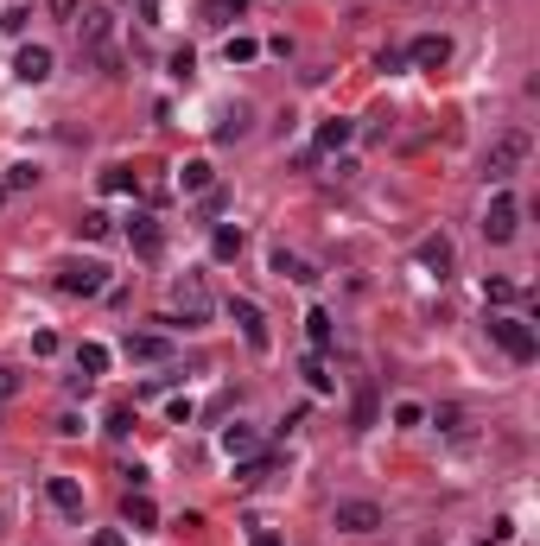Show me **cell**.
<instances>
[{
	"label": "cell",
	"instance_id": "cell-1",
	"mask_svg": "<svg viewBox=\"0 0 540 546\" xmlns=\"http://www.w3.org/2000/svg\"><path fill=\"white\" fill-rule=\"evenodd\" d=\"M77 38H83V51L102 64V77H115V71H121V57H115V45H108V38H115V13H108V7L77 13Z\"/></svg>",
	"mask_w": 540,
	"mask_h": 546
},
{
	"label": "cell",
	"instance_id": "cell-2",
	"mask_svg": "<svg viewBox=\"0 0 540 546\" xmlns=\"http://www.w3.org/2000/svg\"><path fill=\"white\" fill-rule=\"evenodd\" d=\"M57 286L71 293V299H96V293H108V267L102 260H64L57 267Z\"/></svg>",
	"mask_w": 540,
	"mask_h": 546
},
{
	"label": "cell",
	"instance_id": "cell-3",
	"mask_svg": "<svg viewBox=\"0 0 540 546\" xmlns=\"http://www.w3.org/2000/svg\"><path fill=\"white\" fill-rule=\"evenodd\" d=\"M521 159H527V133H521V127L496 133V147H490V184H509V178L521 172Z\"/></svg>",
	"mask_w": 540,
	"mask_h": 546
},
{
	"label": "cell",
	"instance_id": "cell-4",
	"mask_svg": "<svg viewBox=\"0 0 540 546\" xmlns=\"http://www.w3.org/2000/svg\"><path fill=\"white\" fill-rule=\"evenodd\" d=\"M490 337H496V350L509 363H534V330L521 318H490Z\"/></svg>",
	"mask_w": 540,
	"mask_h": 546
},
{
	"label": "cell",
	"instance_id": "cell-5",
	"mask_svg": "<svg viewBox=\"0 0 540 546\" xmlns=\"http://www.w3.org/2000/svg\"><path fill=\"white\" fill-rule=\"evenodd\" d=\"M515 229H521V203H515L509 191H496V197H490V210H484V235L502 248V242H515Z\"/></svg>",
	"mask_w": 540,
	"mask_h": 546
},
{
	"label": "cell",
	"instance_id": "cell-6",
	"mask_svg": "<svg viewBox=\"0 0 540 546\" xmlns=\"http://www.w3.org/2000/svg\"><path fill=\"white\" fill-rule=\"evenodd\" d=\"M172 305L184 311V324H204V318H210V293H204V280H197V273H184V280L172 286Z\"/></svg>",
	"mask_w": 540,
	"mask_h": 546
},
{
	"label": "cell",
	"instance_id": "cell-7",
	"mask_svg": "<svg viewBox=\"0 0 540 546\" xmlns=\"http://www.w3.org/2000/svg\"><path fill=\"white\" fill-rule=\"evenodd\" d=\"M51 64H57V57H51V45H20L13 77H20V83H45V77H51Z\"/></svg>",
	"mask_w": 540,
	"mask_h": 546
},
{
	"label": "cell",
	"instance_id": "cell-8",
	"mask_svg": "<svg viewBox=\"0 0 540 546\" xmlns=\"http://www.w3.org/2000/svg\"><path fill=\"white\" fill-rule=\"evenodd\" d=\"M330 521L344 527V533H375V527H381V508H375V502H337Z\"/></svg>",
	"mask_w": 540,
	"mask_h": 546
},
{
	"label": "cell",
	"instance_id": "cell-9",
	"mask_svg": "<svg viewBox=\"0 0 540 546\" xmlns=\"http://www.w3.org/2000/svg\"><path fill=\"white\" fill-rule=\"evenodd\" d=\"M407 57L420 64V71H445V64H451V38H445V32H426V38H414Z\"/></svg>",
	"mask_w": 540,
	"mask_h": 546
},
{
	"label": "cell",
	"instance_id": "cell-10",
	"mask_svg": "<svg viewBox=\"0 0 540 546\" xmlns=\"http://www.w3.org/2000/svg\"><path fill=\"white\" fill-rule=\"evenodd\" d=\"M414 260H420V267L433 273V280H445V273H451V260H458V254H451V242H445V235H426V242L414 248Z\"/></svg>",
	"mask_w": 540,
	"mask_h": 546
},
{
	"label": "cell",
	"instance_id": "cell-11",
	"mask_svg": "<svg viewBox=\"0 0 540 546\" xmlns=\"http://www.w3.org/2000/svg\"><path fill=\"white\" fill-rule=\"evenodd\" d=\"M127 242H133V254H141V260H153V254L166 248V235H159L153 217H133V223H127Z\"/></svg>",
	"mask_w": 540,
	"mask_h": 546
},
{
	"label": "cell",
	"instance_id": "cell-12",
	"mask_svg": "<svg viewBox=\"0 0 540 546\" xmlns=\"http://www.w3.org/2000/svg\"><path fill=\"white\" fill-rule=\"evenodd\" d=\"M121 515L133 521V533H153V527H159V508H153L141 490H127V496H121Z\"/></svg>",
	"mask_w": 540,
	"mask_h": 546
},
{
	"label": "cell",
	"instance_id": "cell-13",
	"mask_svg": "<svg viewBox=\"0 0 540 546\" xmlns=\"http://www.w3.org/2000/svg\"><path fill=\"white\" fill-rule=\"evenodd\" d=\"M229 311H236V324H242V337H248V344H254V350H267V324H261V305H254V299H236Z\"/></svg>",
	"mask_w": 540,
	"mask_h": 546
},
{
	"label": "cell",
	"instance_id": "cell-14",
	"mask_svg": "<svg viewBox=\"0 0 540 546\" xmlns=\"http://www.w3.org/2000/svg\"><path fill=\"white\" fill-rule=\"evenodd\" d=\"M274 273H280V280H293V286H312V280H318V267L299 260V254H287V248H274Z\"/></svg>",
	"mask_w": 540,
	"mask_h": 546
},
{
	"label": "cell",
	"instance_id": "cell-15",
	"mask_svg": "<svg viewBox=\"0 0 540 546\" xmlns=\"http://www.w3.org/2000/svg\"><path fill=\"white\" fill-rule=\"evenodd\" d=\"M350 133H356V127H350L344 115H330V121H318V153H337V147H350Z\"/></svg>",
	"mask_w": 540,
	"mask_h": 546
},
{
	"label": "cell",
	"instance_id": "cell-16",
	"mask_svg": "<svg viewBox=\"0 0 540 546\" xmlns=\"http://www.w3.org/2000/svg\"><path fill=\"white\" fill-rule=\"evenodd\" d=\"M166 356H172L166 337H127V363H166Z\"/></svg>",
	"mask_w": 540,
	"mask_h": 546
},
{
	"label": "cell",
	"instance_id": "cell-17",
	"mask_svg": "<svg viewBox=\"0 0 540 546\" xmlns=\"http://www.w3.org/2000/svg\"><path fill=\"white\" fill-rule=\"evenodd\" d=\"M254 445H261V439H254V426H223V457H236V464H242V457H254Z\"/></svg>",
	"mask_w": 540,
	"mask_h": 546
},
{
	"label": "cell",
	"instance_id": "cell-18",
	"mask_svg": "<svg viewBox=\"0 0 540 546\" xmlns=\"http://www.w3.org/2000/svg\"><path fill=\"white\" fill-rule=\"evenodd\" d=\"M51 502H57L64 515H83V490L71 483V476H51Z\"/></svg>",
	"mask_w": 540,
	"mask_h": 546
},
{
	"label": "cell",
	"instance_id": "cell-19",
	"mask_svg": "<svg viewBox=\"0 0 540 546\" xmlns=\"http://www.w3.org/2000/svg\"><path fill=\"white\" fill-rule=\"evenodd\" d=\"M210 254H217V260H236V254H242V229H236V223H223V229L210 235Z\"/></svg>",
	"mask_w": 540,
	"mask_h": 546
},
{
	"label": "cell",
	"instance_id": "cell-20",
	"mask_svg": "<svg viewBox=\"0 0 540 546\" xmlns=\"http://www.w3.org/2000/svg\"><path fill=\"white\" fill-rule=\"evenodd\" d=\"M375 414H381V406H375V388L363 381V388H356V414H350V420H356V432H369V426H375Z\"/></svg>",
	"mask_w": 540,
	"mask_h": 546
},
{
	"label": "cell",
	"instance_id": "cell-21",
	"mask_svg": "<svg viewBox=\"0 0 540 546\" xmlns=\"http://www.w3.org/2000/svg\"><path fill=\"white\" fill-rule=\"evenodd\" d=\"M102 369H108V350H102V344H83V350H77V375H90V381H96Z\"/></svg>",
	"mask_w": 540,
	"mask_h": 546
},
{
	"label": "cell",
	"instance_id": "cell-22",
	"mask_svg": "<svg viewBox=\"0 0 540 546\" xmlns=\"http://www.w3.org/2000/svg\"><path fill=\"white\" fill-rule=\"evenodd\" d=\"M178 184H184V191H210V184H217V172H210L204 159H191V166L178 172Z\"/></svg>",
	"mask_w": 540,
	"mask_h": 546
},
{
	"label": "cell",
	"instance_id": "cell-23",
	"mask_svg": "<svg viewBox=\"0 0 540 546\" xmlns=\"http://www.w3.org/2000/svg\"><path fill=\"white\" fill-rule=\"evenodd\" d=\"M102 191H141V172H133V166H108L102 172Z\"/></svg>",
	"mask_w": 540,
	"mask_h": 546
},
{
	"label": "cell",
	"instance_id": "cell-24",
	"mask_svg": "<svg viewBox=\"0 0 540 546\" xmlns=\"http://www.w3.org/2000/svg\"><path fill=\"white\" fill-rule=\"evenodd\" d=\"M305 330H312V350H330V311H312Z\"/></svg>",
	"mask_w": 540,
	"mask_h": 546
},
{
	"label": "cell",
	"instance_id": "cell-25",
	"mask_svg": "<svg viewBox=\"0 0 540 546\" xmlns=\"http://www.w3.org/2000/svg\"><path fill=\"white\" fill-rule=\"evenodd\" d=\"M108 229H115V223H108V217H102V210H90V217H83V223H77V235H83V242H102V235H108Z\"/></svg>",
	"mask_w": 540,
	"mask_h": 546
},
{
	"label": "cell",
	"instance_id": "cell-26",
	"mask_svg": "<svg viewBox=\"0 0 540 546\" xmlns=\"http://www.w3.org/2000/svg\"><path fill=\"white\" fill-rule=\"evenodd\" d=\"M433 426H439V432H464V414H458V406H439Z\"/></svg>",
	"mask_w": 540,
	"mask_h": 546
},
{
	"label": "cell",
	"instance_id": "cell-27",
	"mask_svg": "<svg viewBox=\"0 0 540 546\" xmlns=\"http://www.w3.org/2000/svg\"><path fill=\"white\" fill-rule=\"evenodd\" d=\"M108 432H115V439L133 432V406H115V414H108Z\"/></svg>",
	"mask_w": 540,
	"mask_h": 546
},
{
	"label": "cell",
	"instance_id": "cell-28",
	"mask_svg": "<svg viewBox=\"0 0 540 546\" xmlns=\"http://www.w3.org/2000/svg\"><path fill=\"white\" fill-rule=\"evenodd\" d=\"M394 420H400V426H420V420H426V406H420V400H400V406H394Z\"/></svg>",
	"mask_w": 540,
	"mask_h": 546
},
{
	"label": "cell",
	"instance_id": "cell-29",
	"mask_svg": "<svg viewBox=\"0 0 540 546\" xmlns=\"http://www.w3.org/2000/svg\"><path fill=\"white\" fill-rule=\"evenodd\" d=\"M254 51H261V45H254V38H229V64H248V57H254Z\"/></svg>",
	"mask_w": 540,
	"mask_h": 546
},
{
	"label": "cell",
	"instance_id": "cell-30",
	"mask_svg": "<svg viewBox=\"0 0 540 546\" xmlns=\"http://www.w3.org/2000/svg\"><path fill=\"white\" fill-rule=\"evenodd\" d=\"M26 184H39V172H32V166H13V172H7V191H26Z\"/></svg>",
	"mask_w": 540,
	"mask_h": 546
},
{
	"label": "cell",
	"instance_id": "cell-31",
	"mask_svg": "<svg viewBox=\"0 0 540 546\" xmlns=\"http://www.w3.org/2000/svg\"><path fill=\"white\" fill-rule=\"evenodd\" d=\"M305 381H312V388H318V394H330V375H324V363H318V356H312V363H305Z\"/></svg>",
	"mask_w": 540,
	"mask_h": 546
},
{
	"label": "cell",
	"instance_id": "cell-32",
	"mask_svg": "<svg viewBox=\"0 0 540 546\" xmlns=\"http://www.w3.org/2000/svg\"><path fill=\"white\" fill-rule=\"evenodd\" d=\"M217 133H223V141H236V133H248V115H242V108H236V115H229V121H223V127H217Z\"/></svg>",
	"mask_w": 540,
	"mask_h": 546
},
{
	"label": "cell",
	"instance_id": "cell-33",
	"mask_svg": "<svg viewBox=\"0 0 540 546\" xmlns=\"http://www.w3.org/2000/svg\"><path fill=\"white\" fill-rule=\"evenodd\" d=\"M484 299H496V305H509V299H515V286H509V280H490V286H484Z\"/></svg>",
	"mask_w": 540,
	"mask_h": 546
},
{
	"label": "cell",
	"instance_id": "cell-34",
	"mask_svg": "<svg viewBox=\"0 0 540 546\" xmlns=\"http://www.w3.org/2000/svg\"><path fill=\"white\" fill-rule=\"evenodd\" d=\"M45 7H51L57 20H77V13H83V7H77V0H45Z\"/></svg>",
	"mask_w": 540,
	"mask_h": 546
},
{
	"label": "cell",
	"instance_id": "cell-35",
	"mask_svg": "<svg viewBox=\"0 0 540 546\" xmlns=\"http://www.w3.org/2000/svg\"><path fill=\"white\" fill-rule=\"evenodd\" d=\"M13 394H20V375H13V369H0V400H13Z\"/></svg>",
	"mask_w": 540,
	"mask_h": 546
},
{
	"label": "cell",
	"instance_id": "cell-36",
	"mask_svg": "<svg viewBox=\"0 0 540 546\" xmlns=\"http://www.w3.org/2000/svg\"><path fill=\"white\" fill-rule=\"evenodd\" d=\"M96 546H127V540L121 533H96Z\"/></svg>",
	"mask_w": 540,
	"mask_h": 546
},
{
	"label": "cell",
	"instance_id": "cell-37",
	"mask_svg": "<svg viewBox=\"0 0 540 546\" xmlns=\"http://www.w3.org/2000/svg\"><path fill=\"white\" fill-rule=\"evenodd\" d=\"M141 7H147V20H159V0H141Z\"/></svg>",
	"mask_w": 540,
	"mask_h": 546
},
{
	"label": "cell",
	"instance_id": "cell-38",
	"mask_svg": "<svg viewBox=\"0 0 540 546\" xmlns=\"http://www.w3.org/2000/svg\"><path fill=\"white\" fill-rule=\"evenodd\" d=\"M254 546H280V540H274V533H254Z\"/></svg>",
	"mask_w": 540,
	"mask_h": 546
},
{
	"label": "cell",
	"instance_id": "cell-39",
	"mask_svg": "<svg viewBox=\"0 0 540 546\" xmlns=\"http://www.w3.org/2000/svg\"><path fill=\"white\" fill-rule=\"evenodd\" d=\"M0 197H7V191H0Z\"/></svg>",
	"mask_w": 540,
	"mask_h": 546
}]
</instances>
